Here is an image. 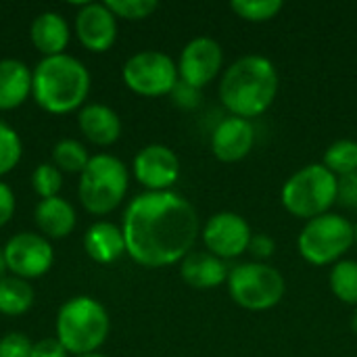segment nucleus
Returning <instances> with one entry per match:
<instances>
[{
	"label": "nucleus",
	"instance_id": "obj_1",
	"mask_svg": "<svg viewBox=\"0 0 357 357\" xmlns=\"http://www.w3.org/2000/svg\"><path fill=\"white\" fill-rule=\"evenodd\" d=\"M128 255L142 268L182 261L197 236L199 215L188 199L174 190L136 195L121 222Z\"/></svg>",
	"mask_w": 357,
	"mask_h": 357
},
{
	"label": "nucleus",
	"instance_id": "obj_2",
	"mask_svg": "<svg viewBox=\"0 0 357 357\" xmlns=\"http://www.w3.org/2000/svg\"><path fill=\"white\" fill-rule=\"evenodd\" d=\"M90 71L73 54L44 56L31 69V98L50 115L79 111L90 94Z\"/></svg>",
	"mask_w": 357,
	"mask_h": 357
},
{
	"label": "nucleus",
	"instance_id": "obj_3",
	"mask_svg": "<svg viewBox=\"0 0 357 357\" xmlns=\"http://www.w3.org/2000/svg\"><path fill=\"white\" fill-rule=\"evenodd\" d=\"M278 94V71L274 63L261 54H245L236 59L222 75L220 100L243 119L266 113Z\"/></svg>",
	"mask_w": 357,
	"mask_h": 357
},
{
	"label": "nucleus",
	"instance_id": "obj_4",
	"mask_svg": "<svg viewBox=\"0 0 357 357\" xmlns=\"http://www.w3.org/2000/svg\"><path fill=\"white\" fill-rule=\"evenodd\" d=\"M109 331L111 318L105 305L90 295L71 297L56 312L54 337L73 357L96 354L107 341Z\"/></svg>",
	"mask_w": 357,
	"mask_h": 357
},
{
	"label": "nucleus",
	"instance_id": "obj_5",
	"mask_svg": "<svg viewBox=\"0 0 357 357\" xmlns=\"http://www.w3.org/2000/svg\"><path fill=\"white\" fill-rule=\"evenodd\" d=\"M128 165L115 155L98 153L90 157L86 169L79 174L77 199L88 213L107 215L121 205L128 195Z\"/></svg>",
	"mask_w": 357,
	"mask_h": 357
},
{
	"label": "nucleus",
	"instance_id": "obj_6",
	"mask_svg": "<svg viewBox=\"0 0 357 357\" xmlns=\"http://www.w3.org/2000/svg\"><path fill=\"white\" fill-rule=\"evenodd\" d=\"M337 184L339 178L324 163H310L284 182L282 205L295 218L314 220L337 203Z\"/></svg>",
	"mask_w": 357,
	"mask_h": 357
},
{
	"label": "nucleus",
	"instance_id": "obj_7",
	"mask_svg": "<svg viewBox=\"0 0 357 357\" xmlns=\"http://www.w3.org/2000/svg\"><path fill=\"white\" fill-rule=\"evenodd\" d=\"M354 243V224L339 213H324L307 220L299 234L297 247L305 261L314 266H328L341 261Z\"/></svg>",
	"mask_w": 357,
	"mask_h": 357
},
{
	"label": "nucleus",
	"instance_id": "obj_8",
	"mask_svg": "<svg viewBox=\"0 0 357 357\" xmlns=\"http://www.w3.org/2000/svg\"><path fill=\"white\" fill-rule=\"evenodd\" d=\"M228 291L234 303L251 312H266L284 297L282 274L261 261L234 266L228 274Z\"/></svg>",
	"mask_w": 357,
	"mask_h": 357
},
{
	"label": "nucleus",
	"instance_id": "obj_9",
	"mask_svg": "<svg viewBox=\"0 0 357 357\" xmlns=\"http://www.w3.org/2000/svg\"><path fill=\"white\" fill-rule=\"evenodd\" d=\"M123 84L140 96L172 94L180 82L178 65L161 50H140L132 54L121 67Z\"/></svg>",
	"mask_w": 357,
	"mask_h": 357
},
{
	"label": "nucleus",
	"instance_id": "obj_10",
	"mask_svg": "<svg viewBox=\"0 0 357 357\" xmlns=\"http://www.w3.org/2000/svg\"><path fill=\"white\" fill-rule=\"evenodd\" d=\"M6 270L10 276L36 280L50 272L54 264V249L50 241L36 232H17L2 247Z\"/></svg>",
	"mask_w": 357,
	"mask_h": 357
},
{
	"label": "nucleus",
	"instance_id": "obj_11",
	"mask_svg": "<svg viewBox=\"0 0 357 357\" xmlns=\"http://www.w3.org/2000/svg\"><path fill=\"white\" fill-rule=\"evenodd\" d=\"M251 236V226L234 211H220L211 215L203 228V243L207 251L220 259H232L245 253Z\"/></svg>",
	"mask_w": 357,
	"mask_h": 357
},
{
	"label": "nucleus",
	"instance_id": "obj_12",
	"mask_svg": "<svg viewBox=\"0 0 357 357\" xmlns=\"http://www.w3.org/2000/svg\"><path fill=\"white\" fill-rule=\"evenodd\" d=\"M224 63V50L220 42L207 36H199L190 40L178 61V75L180 82L192 86V88H205L209 82L215 79Z\"/></svg>",
	"mask_w": 357,
	"mask_h": 357
},
{
	"label": "nucleus",
	"instance_id": "obj_13",
	"mask_svg": "<svg viewBox=\"0 0 357 357\" xmlns=\"http://www.w3.org/2000/svg\"><path fill=\"white\" fill-rule=\"evenodd\" d=\"M132 174L146 188V192H163L178 182L180 159L165 144H146L136 153Z\"/></svg>",
	"mask_w": 357,
	"mask_h": 357
},
{
	"label": "nucleus",
	"instance_id": "obj_14",
	"mask_svg": "<svg viewBox=\"0 0 357 357\" xmlns=\"http://www.w3.org/2000/svg\"><path fill=\"white\" fill-rule=\"evenodd\" d=\"M73 31L86 50L107 52L117 42V17L105 2H86L75 15Z\"/></svg>",
	"mask_w": 357,
	"mask_h": 357
},
{
	"label": "nucleus",
	"instance_id": "obj_15",
	"mask_svg": "<svg viewBox=\"0 0 357 357\" xmlns=\"http://www.w3.org/2000/svg\"><path fill=\"white\" fill-rule=\"evenodd\" d=\"M255 144V128L249 119L228 117L211 132V151L224 163L245 159Z\"/></svg>",
	"mask_w": 357,
	"mask_h": 357
},
{
	"label": "nucleus",
	"instance_id": "obj_16",
	"mask_svg": "<svg viewBox=\"0 0 357 357\" xmlns=\"http://www.w3.org/2000/svg\"><path fill=\"white\" fill-rule=\"evenodd\" d=\"M77 128L96 146H111L121 136V117L105 102H86L77 111Z\"/></svg>",
	"mask_w": 357,
	"mask_h": 357
},
{
	"label": "nucleus",
	"instance_id": "obj_17",
	"mask_svg": "<svg viewBox=\"0 0 357 357\" xmlns=\"http://www.w3.org/2000/svg\"><path fill=\"white\" fill-rule=\"evenodd\" d=\"M82 245H84L86 255L92 261L102 264V266H109L128 253L121 226L107 222V220H98L92 226H88V230L84 232Z\"/></svg>",
	"mask_w": 357,
	"mask_h": 357
},
{
	"label": "nucleus",
	"instance_id": "obj_18",
	"mask_svg": "<svg viewBox=\"0 0 357 357\" xmlns=\"http://www.w3.org/2000/svg\"><path fill=\"white\" fill-rule=\"evenodd\" d=\"M33 222L42 236H46L48 241H59V238H67L75 230L77 213L75 207L59 195L52 199L38 201L33 209Z\"/></svg>",
	"mask_w": 357,
	"mask_h": 357
},
{
	"label": "nucleus",
	"instance_id": "obj_19",
	"mask_svg": "<svg viewBox=\"0 0 357 357\" xmlns=\"http://www.w3.org/2000/svg\"><path fill=\"white\" fill-rule=\"evenodd\" d=\"M29 40L33 48L44 56H56L63 54L69 40L71 29L67 19L56 10H44L33 17L29 25Z\"/></svg>",
	"mask_w": 357,
	"mask_h": 357
},
{
	"label": "nucleus",
	"instance_id": "obj_20",
	"mask_svg": "<svg viewBox=\"0 0 357 357\" xmlns=\"http://www.w3.org/2000/svg\"><path fill=\"white\" fill-rule=\"evenodd\" d=\"M31 96V69L21 59H0V111L19 109Z\"/></svg>",
	"mask_w": 357,
	"mask_h": 357
},
{
	"label": "nucleus",
	"instance_id": "obj_21",
	"mask_svg": "<svg viewBox=\"0 0 357 357\" xmlns=\"http://www.w3.org/2000/svg\"><path fill=\"white\" fill-rule=\"evenodd\" d=\"M180 276L192 289H215L228 280V270L224 259L211 255L209 251H195L182 259Z\"/></svg>",
	"mask_w": 357,
	"mask_h": 357
},
{
	"label": "nucleus",
	"instance_id": "obj_22",
	"mask_svg": "<svg viewBox=\"0 0 357 357\" xmlns=\"http://www.w3.org/2000/svg\"><path fill=\"white\" fill-rule=\"evenodd\" d=\"M36 299L33 287L29 280L17 278V276H4L0 278V314L6 318L23 316L31 310Z\"/></svg>",
	"mask_w": 357,
	"mask_h": 357
},
{
	"label": "nucleus",
	"instance_id": "obj_23",
	"mask_svg": "<svg viewBox=\"0 0 357 357\" xmlns=\"http://www.w3.org/2000/svg\"><path fill=\"white\" fill-rule=\"evenodd\" d=\"M90 157L92 155H88V149L75 138H61L52 146V165L63 174H82Z\"/></svg>",
	"mask_w": 357,
	"mask_h": 357
},
{
	"label": "nucleus",
	"instance_id": "obj_24",
	"mask_svg": "<svg viewBox=\"0 0 357 357\" xmlns=\"http://www.w3.org/2000/svg\"><path fill=\"white\" fill-rule=\"evenodd\" d=\"M331 289L337 299L347 305H357V261L341 259L331 270Z\"/></svg>",
	"mask_w": 357,
	"mask_h": 357
},
{
	"label": "nucleus",
	"instance_id": "obj_25",
	"mask_svg": "<svg viewBox=\"0 0 357 357\" xmlns=\"http://www.w3.org/2000/svg\"><path fill=\"white\" fill-rule=\"evenodd\" d=\"M324 167L337 178L357 172V142L356 140H337L324 153Z\"/></svg>",
	"mask_w": 357,
	"mask_h": 357
},
{
	"label": "nucleus",
	"instance_id": "obj_26",
	"mask_svg": "<svg viewBox=\"0 0 357 357\" xmlns=\"http://www.w3.org/2000/svg\"><path fill=\"white\" fill-rule=\"evenodd\" d=\"M21 155H23V142L19 132L6 121H0V178L19 165Z\"/></svg>",
	"mask_w": 357,
	"mask_h": 357
},
{
	"label": "nucleus",
	"instance_id": "obj_27",
	"mask_svg": "<svg viewBox=\"0 0 357 357\" xmlns=\"http://www.w3.org/2000/svg\"><path fill=\"white\" fill-rule=\"evenodd\" d=\"M31 188L40 199H52L59 197L63 188V172L54 167L52 163H40L31 172Z\"/></svg>",
	"mask_w": 357,
	"mask_h": 357
},
{
	"label": "nucleus",
	"instance_id": "obj_28",
	"mask_svg": "<svg viewBox=\"0 0 357 357\" xmlns=\"http://www.w3.org/2000/svg\"><path fill=\"white\" fill-rule=\"evenodd\" d=\"M232 10L245 21H270L282 10V0H232Z\"/></svg>",
	"mask_w": 357,
	"mask_h": 357
},
{
	"label": "nucleus",
	"instance_id": "obj_29",
	"mask_svg": "<svg viewBox=\"0 0 357 357\" xmlns=\"http://www.w3.org/2000/svg\"><path fill=\"white\" fill-rule=\"evenodd\" d=\"M105 4L111 8V13L117 19H128V21L146 19L159 8L157 0H107Z\"/></svg>",
	"mask_w": 357,
	"mask_h": 357
},
{
	"label": "nucleus",
	"instance_id": "obj_30",
	"mask_svg": "<svg viewBox=\"0 0 357 357\" xmlns=\"http://www.w3.org/2000/svg\"><path fill=\"white\" fill-rule=\"evenodd\" d=\"M33 343L23 333H6L0 339V357H31Z\"/></svg>",
	"mask_w": 357,
	"mask_h": 357
},
{
	"label": "nucleus",
	"instance_id": "obj_31",
	"mask_svg": "<svg viewBox=\"0 0 357 357\" xmlns=\"http://www.w3.org/2000/svg\"><path fill=\"white\" fill-rule=\"evenodd\" d=\"M337 201L343 207L357 209V172L349 176H341L337 184Z\"/></svg>",
	"mask_w": 357,
	"mask_h": 357
},
{
	"label": "nucleus",
	"instance_id": "obj_32",
	"mask_svg": "<svg viewBox=\"0 0 357 357\" xmlns=\"http://www.w3.org/2000/svg\"><path fill=\"white\" fill-rule=\"evenodd\" d=\"M172 98L180 109H195L201 105V90L192 88L184 82H178L176 88L172 90Z\"/></svg>",
	"mask_w": 357,
	"mask_h": 357
},
{
	"label": "nucleus",
	"instance_id": "obj_33",
	"mask_svg": "<svg viewBox=\"0 0 357 357\" xmlns=\"http://www.w3.org/2000/svg\"><path fill=\"white\" fill-rule=\"evenodd\" d=\"M31 357H69V354L56 337H46L33 343Z\"/></svg>",
	"mask_w": 357,
	"mask_h": 357
},
{
	"label": "nucleus",
	"instance_id": "obj_34",
	"mask_svg": "<svg viewBox=\"0 0 357 357\" xmlns=\"http://www.w3.org/2000/svg\"><path fill=\"white\" fill-rule=\"evenodd\" d=\"M17 209V199H15V190L0 180V228L6 226Z\"/></svg>",
	"mask_w": 357,
	"mask_h": 357
},
{
	"label": "nucleus",
	"instance_id": "obj_35",
	"mask_svg": "<svg viewBox=\"0 0 357 357\" xmlns=\"http://www.w3.org/2000/svg\"><path fill=\"white\" fill-rule=\"evenodd\" d=\"M247 251H251V255H253L255 259H268V257L274 255L276 243H274V238L268 236V234H253L251 241H249V249H247Z\"/></svg>",
	"mask_w": 357,
	"mask_h": 357
},
{
	"label": "nucleus",
	"instance_id": "obj_36",
	"mask_svg": "<svg viewBox=\"0 0 357 357\" xmlns=\"http://www.w3.org/2000/svg\"><path fill=\"white\" fill-rule=\"evenodd\" d=\"M4 272H8V270H6V261H4V255L0 249V278H4Z\"/></svg>",
	"mask_w": 357,
	"mask_h": 357
},
{
	"label": "nucleus",
	"instance_id": "obj_37",
	"mask_svg": "<svg viewBox=\"0 0 357 357\" xmlns=\"http://www.w3.org/2000/svg\"><path fill=\"white\" fill-rule=\"evenodd\" d=\"M351 331L357 335V312L351 316Z\"/></svg>",
	"mask_w": 357,
	"mask_h": 357
},
{
	"label": "nucleus",
	"instance_id": "obj_38",
	"mask_svg": "<svg viewBox=\"0 0 357 357\" xmlns=\"http://www.w3.org/2000/svg\"><path fill=\"white\" fill-rule=\"evenodd\" d=\"M75 357H107V356H102V354H98V351H96V354H86V356H75Z\"/></svg>",
	"mask_w": 357,
	"mask_h": 357
},
{
	"label": "nucleus",
	"instance_id": "obj_39",
	"mask_svg": "<svg viewBox=\"0 0 357 357\" xmlns=\"http://www.w3.org/2000/svg\"><path fill=\"white\" fill-rule=\"evenodd\" d=\"M354 234H356V243H357V224H354Z\"/></svg>",
	"mask_w": 357,
	"mask_h": 357
}]
</instances>
